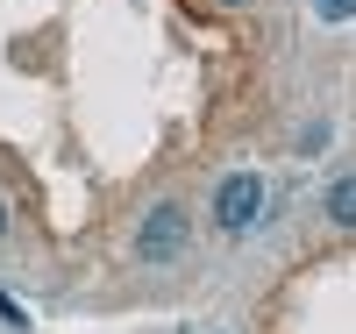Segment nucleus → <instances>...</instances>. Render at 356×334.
<instances>
[{"mask_svg":"<svg viewBox=\"0 0 356 334\" xmlns=\"http://www.w3.org/2000/svg\"><path fill=\"white\" fill-rule=\"evenodd\" d=\"M264 199H271V185H264L257 171H228L214 185V228L221 235H250L264 221Z\"/></svg>","mask_w":356,"mask_h":334,"instance_id":"obj_1","label":"nucleus"},{"mask_svg":"<svg viewBox=\"0 0 356 334\" xmlns=\"http://www.w3.org/2000/svg\"><path fill=\"white\" fill-rule=\"evenodd\" d=\"M321 22H356V0H314Z\"/></svg>","mask_w":356,"mask_h":334,"instance_id":"obj_4","label":"nucleus"},{"mask_svg":"<svg viewBox=\"0 0 356 334\" xmlns=\"http://www.w3.org/2000/svg\"><path fill=\"white\" fill-rule=\"evenodd\" d=\"M321 214H328V228H342V235H356V171H342V178H328V192H321Z\"/></svg>","mask_w":356,"mask_h":334,"instance_id":"obj_3","label":"nucleus"},{"mask_svg":"<svg viewBox=\"0 0 356 334\" xmlns=\"http://www.w3.org/2000/svg\"><path fill=\"white\" fill-rule=\"evenodd\" d=\"M186 242H193L186 206H178V199H157L150 214H143V228H136V256H143V263H178V256H186Z\"/></svg>","mask_w":356,"mask_h":334,"instance_id":"obj_2","label":"nucleus"},{"mask_svg":"<svg viewBox=\"0 0 356 334\" xmlns=\"http://www.w3.org/2000/svg\"><path fill=\"white\" fill-rule=\"evenodd\" d=\"M0 242H8V206H0Z\"/></svg>","mask_w":356,"mask_h":334,"instance_id":"obj_6","label":"nucleus"},{"mask_svg":"<svg viewBox=\"0 0 356 334\" xmlns=\"http://www.w3.org/2000/svg\"><path fill=\"white\" fill-rule=\"evenodd\" d=\"M221 8H250V0H221Z\"/></svg>","mask_w":356,"mask_h":334,"instance_id":"obj_7","label":"nucleus"},{"mask_svg":"<svg viewBox=\"0 0 356 334\" xmlns=\"http://www.w3.org/2000/svg\"><path fill=\"white\" fill-rule=\"evenodd\" d=\"M328 135H335V128H328V121H314V128L300 135V149H307V157H314V149H328Z\"/></svg>","mask_w":356,"mask_h":334,"instance_id":"obj_5","label":"nucleus"}]
</instances>
